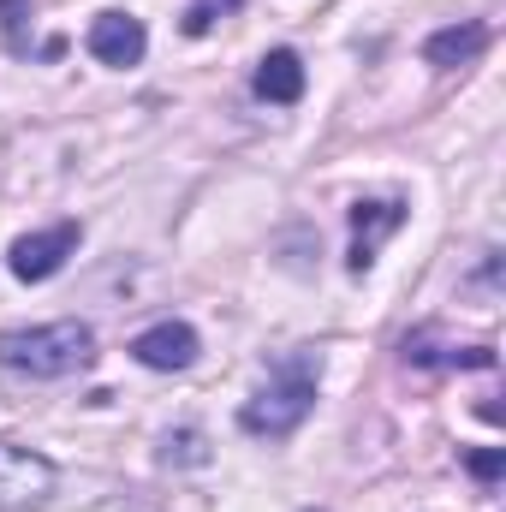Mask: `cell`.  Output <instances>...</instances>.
I'll use <instances>...</instances> for the list:
<instances>
[{
  "label": "cell",
  "mask_w": 506,
  "mask_h": 512,
  "mask_svg": "<svg viewBox=\"0 0 506 512\" xmlns=\"http://www.w3.org/2000/svg\"><path fill=\"white\" fill-rule=\"evenodd\" d=\"M0 364L30 376V382H60V376H78V370L96 364V334L84 322H48V328H30V334H6Z\"/></svg>",
  "instance_id": "1"
},
{
  "label": "cell",
  "mask_w": 506,
  "mask_h": 512,
  "mask_svg": "<svg viewBox=\"0 0 506 512\" xmlns=\"http://www.w3.org/2000/svg\"><path fill=\"white\" fill-rule=\"evenodd\" d=\"M316 376H322V358H316V352L286 358L280 376L262 387L256 399H245L239 429L256 435V441H280V435H292V429L310 417V405H316Z\"/></svg>",
  "instance_id": "2"
},
{
  "label": "cell",
  "mask_w": 506,
  "mask_h": 512,
  "mask_svg": "<svg viewBox=\"0 0 506 512\" xmlns=\"http://www.w3.org/2000/svg\"><path fill=\"white\" fill-rule=\"evenodd\" d=\"M54 495V465L30 447H12L0 441V512H24V507H42Z\"/></svg>",
  "instance_id": "3"
},
{
  "label": "cell",
  "mask_w": 506,
  "mask_h": 512,
  "mask_svg": "<svg viewBox=\"0 0 506 512\" xmlns=\"http://www.w3.org/2000/svg\"><path fill=\"white\" fill-rule=\"evenodd\" d=\"M78 221H60V227H48V233H24L12 251H6V268L24 280V286H36V280H54L60 268H66V256L78 251Z\"/></svg>",
  "instance_id": "4"
},
{
  "label": "cell",
  "mask_w": 506,
  "mask_h": 512,
  "mask_svg": "<svg viewBox=\"0 0 506 512\" xmlns=\"http://www.w3.org/2000/svg\"><path fill=\"white\" fill-rule=\"evenodd\" d=\"M131 358L143 370H191L197 364V328L191 322H155L131 340Z\"/></svg>",
  "instance_id": "5"
},
{
  "label": "cell",
  "mask_w": 506,
  "mask_h": 512,
  "mask_svg": "<svg viewBox=\"0 0 506 512\" xmlns=\"http://www.w3.org/2000/svg\"><path fill=\"white\" fill-rule=\"evenodd\" d=\"M90 54L102 60V66H137L143 60V48H149V36H143V18H131V12H102L96 24H90Z\"/></svg>",
  "instance_id": "6"
},
{
  "label": "cell",
  "mask_w": 506,
  "mask_h": 512,
  "mask_svg": "<svg viewBox=\"0 0 506 512\" xmlns=\"http://www.w3.org/2000/svg\"><path fill=\"white\" fill-rule=\"evenodd\" d=\"M399 221H405V203H352V233H358V245L346 256V268H352V274H370L376 239H387Z\"/></svg>",
  "instance_id": "7"
},
{
  "label": "cell",
  "mask_w": 506,
  "mask_h": 512,
  "mask_svg": "<svg viewBox=\"0 0 506 512\" xmlns=\"http://www.w3.org/2000/svg\"><path fill=\"white\" fill-rule=\"evenodd\" d=\"M483 42H489V24H447V30H435L423 42V60L441 66V72H453V66H471L483 54Z\"/></svg>",
  "instance_id": "8"
},
{
  "label": "cell",
  "mask_w": 506,
  "mask_h": 512,
  "mask_svg": "<svg viewBox=\"0 0 506 512\" xmlns=\"http://www.w3.org/2000/svg\"><path fill=\"white\" fill-rule=\"evenodd\" d=\"M256 96L262 102H298L304 96V60L292 54V48H274V54H262V66H256Z\"/></svg>",
  "instance_id": "9"
},
{
  "label": "cell",
  "mask_w": 506,
  "mask_h": 512,
  "mask_svg": "<svg viewBox=\"0 0 506 512\" xmlns=\"http://www.w3.org/2000/svg\"><path fill=\"white\" fill-rule=\"evenodd\" d=\"M161 465H209L203 429H173V435L161 441Z\"/></svg>",
  "instance_id": "10"
},
{
  "label": "cell",
  "mask_w": 506,
  "mask_h": 512,
  "mask_svg": "<svg viewBox=\"0 0 506 512\" xmlns=\"http://www.w3.org/2000/svg\"><path fill=\"white\" fill-rule=\"evenodd\" d=\"M239 6H245V0H191L185 18H179V30H185V36H209V30H215L227 12H239Z\"/></svg>",
  "instance_id": "11"
},
{
  "label": "cell",
  "mask_w": 506,
  "mask_h": 512,
  "mask_svg": "<svg viewBox=\"0 0 506 512\" xmlns=\"http://www.w3.org/2000/svg\"><path fill=\"white\" fill-rule=\"evenodd\" d=\"M24 18H30V0H0V36H6L12 54H30V30H24Z\"/></svg>",
  "instance_id": "12"
},
{
  "label": "cell",
  "mask_w": 506,
  "mask_h": 512,
  "mask_svg": "<svg viewBox=\"0 0 506 512\" xmlns=\"http://www.w3.org/2000/svg\"><path fill=\"white\" fill-rule=\"evenodd\" d=\"M465 471H471L477 483H495V477L506 471V453H501V447H477V453L465 459Z\"/></svg>",
  "instance_id": "13"
}]
</instances>
